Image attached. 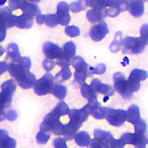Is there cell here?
<instances>
[{"mask_svg":"<svg viewBox=\"0 0 148 148\" xmlns=\"http://www.w3.org/2000/svg\"><path fill=\"white\" fill-rule=\"evenodd\" d=\"M140 112L138 106L132 105L126 111V120L133 124L139 120Z\"/></svg>","mask_w":148,"mask_h":148,"instance_id":"21","label":"cell"},{"mask_svg":"<svg viewBox=\"0 0 148 148\" xmlns=\"http://www.w3.org/2000/svg\"><path fill=\"white\" fill-rule=\"evenodd\" d=\"M87 7V0H77L70 4L69 8L73 13H77L85 10Z\"/></svg>","mask_w":148,"mask_h":148,"instance_id":"26","label":"cell"},{"mask_svg":"<svg viewBox=\"0 0 148 148\" xmlns=\"http://www.w3.org/2000/svg\"><path fill=\"white\" fill-rule=\"evenodd\" d=\"M88 102L83 108L89 115H92L97 119H102L105 117V108L102 107L97 98L88 100Z\"/></svg>","mask_w":148,"mask_h":148,"instance_id":"12","label":"cell"},{"mask_svg":"<svg viewBox=\"0 0 148 148\" xmlns=\"http://www.w3.org/2000/svg\"><path fill=\"white\" fill-rule=\"evenodd\" d=\"M108 32L109 29L106 23L104 21H101L91 28L90 36L93 40L99 42L102 40Z\"/></svg>","mask_w":148,"mask_h":148,"instance_id":"13","label":"cell"},{"mask_svg":"<svg viewBox=\"0 0 148 148\" xmlns=\"http://www.w3.org/2000/svg\"><path fill=\"white\" fill-rule=\"evenodd\" d=\"M74 138L77 145L82 147L89 146L91 141L88 134L85 131L76 133Z\"/></svg>","mask_w":148,"mask_h":148,"instance_id":"22","label":"cell"},{"mask_svg":"<svg viewBox=\"0 0 148 148\" xmlns=\"http://www.w3.org/2000/svg\"><path fill=\"white\" fill-rule=\"evenodd\" d=\"M94 138L91 141V147H123L124 146L120 139H115L112 134L107 131L95 129L94 132Z\"/></svg>","mask_w":148,"mask_h":148,"instance_id":"3","label":"cell"},{"mask_svg":"<svg viewBox=\"0 0 148 148\" xmlns=\"http://www.w3.org/2000/svg\"><path fill=\"white\" fill-rule=\"evenodd\" d=\"M147 44V40L140 36L139 38L126 36L123 39L122 52L123 54H139L143 51Z\"/></svg>","mask_w":148,"mask_h":148,"instance_id":"4","label":"cell"},{"mask_svg":"<svg viewBox=\"0 0 148 148\" xmlns=\"http://www.w3.org/2000/svg\"><path fill=\"white\" fill-rule=\"evenodd\" d=\"M55 65L56 62L53 60H49L47 58L45 59L43 62V66L44 69L47 72L51 70L54 67Z\"/></svg>","mask_w":148,"mask_h":148,"instance_id":"33","label":"cell"},{"mask_svg":"<svg viewBox=\"0 0 148 148\" xmlns=\"http://www.w3.org/2000/svg\"><path fill=\"white\" fill-rule=\"evenodd\" d=\"M8 0H0V6L5 4Z\"/></svg>","mask_w":148,"mask_h":148,"instance_id":"37","label":"cell"},{"mask_svg":"<svg viewBox=\"0 0 148 148\" xmlns=\"http://www.w3.org/2000/svg\"><path fill=\"white\" fill-rule=\"evenodd\" d=\"M36 22L41 25L42 24H43L45 23V15H43L42 14H39L37 15L36 17Z\"/></svg>","mask_w":148,"mask_h":148,"instance_id":"36","label":"cell"},{"mask_svg":"<svg viewBox=\"0 0 148 148\" xmlns=\"http://www.w3.org/2000/svg\"><path fill=\"white\" fill-rule=\"evenodd\" d=\"M147 24H143L140 29V37L143 39L147 40Z\"/></svg>","mask_w":148,"mask_h":148,"instance_id":"35","label":"cell"},{"mask_svg":"<svg viewBox=\"0 0 148 148\" xmlns=\"http://www.w3.org/2000/svg\"><path fill=\"white\" fill-rule=\"evenodd\" d=\"M69 108L64 101L59 102L56 107L43 119L40 125V131L45 132H51L55 135L63 134L65 126L66 124L62 121L63 115L69 113Z\"/></svg>","mask_w":148,"mask_h":148,"instance_id":"1","label":"cell"},{"mask_svg":"<svg viewBox=\"0 0 148 148\" xmlns=\"http://www.w3.org/2000/svg\"><path fill=\"white\" fill-rule=\"evenodd\" d=\"M123 39L122 38V32H117L115 34L113 41L110 45V50L113 53H116L119 51L122 46Z\"/></svg>","mask_w":148,"mask_h":148,"instance_id":"25","label":"cell"},{"mask_svg":"<svg viewBox=\"0 0 148 148\" xmlns=\"http://www.w3.org/2000/svg\"><path fill=\"white\" fill-rule=\"evenodd\" d=\"M142 1H143V2H145V1H147V0H142Z\"/></svg>","mask_w":148,"mask_h":148,"instance_id":"38","label":"cell"},{"mask_svg":"<svg viewBox=\"0 0 148 148\" xmlns=\"http://www.w3.org/2000/svg\"><path fill=\"white\" fill-rule=\"evenodd\" d=\"M87 18L92 23H99L107 16L105 10H98L91 9L87 12Z\"/></svg>","mask_w":148,"mask_h":148,"instance_id":"19","label":"cell"},{"mask_svg":"<svg viewBox=\"0 0 148 148\" xmlns=\"http://www.w3.org/2000/svg\"><path fill=\"white\" fill-rule=\"evenodd\" d=\"M62 55L60 58L64 59L66 61L71 62V60L75 55L76 46L75 44L72 42L69 41L66 42L62 49Z\"/></svg>","mask_w":148,"mask_h":148,"instance_id":"20","label":"cell"},{"mask_svg":"<svg viewBox=\"0 0 148 148\" xmlns=\"http://www.w3.org/2000/svg\"><path fill=\"white\" fill-rule=\"evenodd\" d=\"M135 128V133L142 135H146V121L140 119L136 123L134 124Z\"/></svg>","mask_w":148,"mask_h":148,"instance_id":"27","label":"cell"},{"mask_svg":"<svg viewBox=\"0 0 148 148\" xmlns=\"http://www.w3.org/2000/svg\"><path fill=\"white\" fill-rule=\"evenodd\" d=\"M107 16L116 17L121 12L127 10V4L124 0H104Z\"/></svg>","mask_w":148,"mask_h":148,"instance_id":"11","label":"cell"},{"mask_svg":"<svg viewBox=\"0 0 148 148\" xmlns=\"http://www.w3.org/2000/svg\"><path fill=\"white\" fill-rule=\"evenodd\" d=\"M80 91L82 96L88 100L97 97L96 92L91 85H88L86 83L81 86Z\"/></svg>","mask_w":148,"mask_h":148,"instance_id":"24","label":"cell"},{"mask_svg":"<svg viewBox=\"0 0 148 148\" xmlns=\"http://www.w3.org/2000/svg\"><path fill=\"white\" fill-rule=\"evenodd\" d=\"M71 64L75 69V81L80 86H82L86 83V78L91 76L88 70L89 65L80 56L73 58L71 61Z\"/></svg>","mask_w":148,"mask_h":148,"instance_id":"5","label":"cell"},{"mask_svg":"<svg viewBox=\"0 0 148 148\" xmlns=\"http://www.w3.org/2000/svg\"><path fill=\"white\" fill-rule=\"evenodd\" d=\"M113 80L114 89L124 99H131L133 96V94L130 92L128 88L127 81L125 79V76L120 72H116L113 75Z\"/></svg>","mask_w":148,"mask_h":148,"instance_id":"7","label":"cell"},{"mask_svg":"<svg viewBox=\"0 0 148 148\" xmlns=\"http://www.w3.org/2000/svg\"><path fill=\"white\" fill-rule=\"evenodd\" d=\"M65 31L68 36L72 37V38L79 36L80 33V31L79 28L74 25L66 27L65 28Z\"/></svg>","mask_w":148,"mask_h":148,"instance_id":"31","label":"cell"},{"mask_svg":"<svg viewBox=\"0 0 148 148\" xmlns=\"http://www.w3.org/2000/svg\"><path fill=\"white\" fill-rule=\"evenodd\" d=\"M127 4V10L135 17H139L144 13V4L142 0H124Z\"/></svg>","mask_w":148,"mask_h":148,"instance_id":"17","label":"cell"},{"mask_svg":"<svg viewBox=\"0 0 148 148\" xmlns=\"http://www.w3.org/2000/svg\"><path fill=\"white\" fill-rule=\"evenodd\" d=\"M69 6L65 2H61L57 5V13L55 14L58 24L62 25H66L71 20L69 14Z\"/></svg>","mask_w":148,"mask_h":148,"instance_id":"14","label":"cell"},{"mask_svg":"<svg viewBox=\"0 0 148 148\" xmlns=\"http://www.w3.org/2000/svg\"><path fill=\"white\" fill-rule=\"evenodd\" d=\"M87 6L98 10H105L104 0H87Z\"/></svg>","mask_w":148,"mask_h":148,"instance_id":"28","label":"cell"},{"mask_svg":"<svg viewBox=\"0 0 148 148\" xmlns=\"http://www.w3.org/2000/svg\"><path fill=\"white\" fill-rule=\"evenodd\" d=\"M50 137V134L49 133H47V132H42L40 131L37 134L36 140L39 143L45 144L48 141Z\"/></svg>","mask_w":148,"mask_h":148,"instance_id":"32","label":"cell"},{"mask_svg":"<svg viewBox=\"0 0 148 148\" xmlns=\"http://www.w3.org/2000/svg\"><path fill=\"white\" fill-rule=\"evenodd\" d=\"M124 146L126 144H132L135 147L145 148L147 143V135L138 134L136 133H125L120 138Z\"/></svg>","mask_w":148,"mask_h":148,"instance_id":"9","label":"cell"},{"mask_svg":"<svg viewBox=\"0 0 148 148\" xmlns=\"http://www.w3.org/2000/svg\"><path fill=\"white\" fill-rule=\"evenodd\" d=\"M54 83V77L49 73H46L40 79L35 82L34 90L37 95H44L50 93Z\"/></svg>","mask_w":148,"mask_h":148,"instance_id":"6","label":"cell"},{"mask_svg":"<svg viewBox=\"0 0 148 148\" xmlns=\"http://www.w3.org/2000/svg\"><path fill=\"white\" fill-rule=\"evenodd\" d=\"M56 64L61 67V70L57 73L54 79H56L57 82L61 83L69 79L72 75V73L69 68L71 62L62 58H59L57 59Z\"/></svg>","mask_w":148,"mask_h":148,"instance_id":"16","label":"cell"},{"mask_svg":"<svg viewBox=\"0 0 148 148\" xmlns=\"http://www.w3.org/2000/svg\"><path fill=\"white\" fill-rule=\"evenodd\" d=\"M91 86L96 92L101 93L108 98L109 96L113 95L114 92V90L111 86L101 83V82L97 78L92 80Z\"/></svg>","mask_w":148,"mask_h":148,"instance_id":"18","label":"cell"},{"mask_svg":"<svg viewBox=\"0 0 148 148\" xmlns=\"http://www.w3.org/2000/svg\"><path fill=\"white\" fill-rule=\"evenodd\" d=\"M88 70L91 75H92L93 73L100 75V74L103 73L105 72L106 66L104 64H98L96 67H92V66H89Z\"/></svg>","mask_w":148,"mask_h":148,"instance_id":"30","label":"cell"},{"mask_svg":"<svg viewBox=\"0 0 148 148\" xmlns=\"http://www.w3.org/2000/svg\"><path fill=\"white\" fill-rule=\"evenodd\" d=\"M43 51L47 59H59L62 57V50L57 45L51 42H46L43 45Z\"/></svg>","mask_w":148,"mask_h":148,"instance_id":"15","label":"cell"},{"mask_svg":"<svg viewBox=\"0 0 148 148\" xmlns=\"http://www.w3.org/2000/svg\"><path fill=\"white\" fill-rule=\"evenodd\" d=\"M89 114L83 108L80 109H71L69 112V121L65 126L63 135L66 140L74 138L83 122L87 120Z\"/></svg>","mask_w":148,"mask_h":148,"instance_id":"2","label":"cell"},{"mask_svg":"<svg viewBox=\"0 0 148 148\" xmlns=\"http://www.w3.org/2000/svg\"><path fill=\"white\" fill-rule=\"evenodd\" d=\"M112 125L120 126L126 120V111L105 108V117Z\"/></svg>","mask_w":148,"mask_h":148,"instance_id":"10","label":"cell"},{"mask_svg":"<svg viewBox=\"0 0 148 148\" xmlns=\"http://www.w3.org/2000/svg\"><path fill=\"white\" fill-rule=\"evenodd\" d=\"M65 139L62 138H58L54 139V145L56 147H67L66 145Z\"/></svg>","mask_w":148,"mask_h":148,"instance_id":"34","label":"cell"},{"mask_svg":"<svg viewBox=\"0 0 148 148\" xmlns=\"http://www.w3.org/2000/svg\"><path fill=\"white\" fill-rule=\"evenodd\" d=\"M146 71L138 69H134L129 76L128 80H127L130 92L134 94V92L138 91L140 87V82L146 80Z\"/></svg>","mask_w":148,"mask_h":148,"instance_id":"8","label":"cell"},{"mask_svg":"<svg viewBox=\"0 0 148 148\" xmlns=\"http://www.w3.org/2000/svg\"><path fill=\"white\" fill-rule=\"evenodd\" d=\"M45 23H46V25L51 28L56 26L58 24V21L55 14H48L45 15Z\"/></svg>","mask_w":148,"mask_h":148,"instance_id":"29","label":"cell"},{"mask_svg":"<svg viewBox=\"0 0 148 148\" xmlns=\"http://www.w3.org/2000/svg\"><path fill=\"white\" fill-rule=\"evenodd\" d=\"M67 92V88L66 86L61 85L58 83H54L51 89V92L55 97H57L60 99H62L66 96Z\"/></svg>","mask_w":148,"mask_h":148,"instance_id":"23","label":"cell"}]
</instances>
